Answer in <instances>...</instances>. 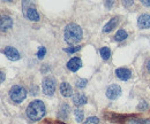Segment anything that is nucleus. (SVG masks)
Masks as SVG:
<instances>
[{
  "label": "nucleus",
  "mask_w": 150,
  "mask_h": 124,
  "mask_svg": "<svg viewBox=\"0 0 150 124\" xmlns=\"http://www.w3.org/2000/svg\"><path fill=\"white\" fill-rule=\"evenodd\" d=\"M45 105L42 100H34L27 107V116L30 121L38 122L40 121L45 115Z\"/></svg>",
  "instance_id": "1"
},
{
  "label": "nucleus",
  "mask_w": 150,
  "mask_h": 124,
  "mask_svg": "<svg viewBox=\"0 0 150 124\" xmlns=\"http://www.w3.org/2000/svg\"><path fill=\"white\" fill-rule=\"evenodd\" d=\"M82 29L75 24V23H69L66 25L65 29V40L68 44H77L82 39Z\"/></svg>",
  "instance_id": "2"
},
{
  "label": "nucleus",
  "mask_w": 150,
  "mask_h": 124,
  "mask_svg": "<svg viewBox=\"0 0 150 124\" xmlns=\"http://www.w3.org/2000/svg\"><path fill=\"white\" fill-rule=\"evenodd\" d=\"M9 98L13 102L20 104L27 98V90L21 85H14L9 90Z\"/></svg>",
  "instance_id": "3"
},
{
  "label": "nucleus",
  "mask_w": 150,
  "mask_h": 124,
  "mask_svg": "<svg viewBox=\"0 0 150 124\" xmlns=\"http://www.w3.org/2000/svg\"><path fill=\"white\" fill-rule=\"evenodd\" d=\"M43 93L46 95H52L56 91V79L53 77H45L42 83Z\"/></svg>",
  "instance_id": "4"
},
{
  "label": "nucleus",
  "mask_w": 150,
  "mask_h": 124,
  "mask_svg": "<svg viewBox=\"0 0 150 124\" xmlns=\"http://www.w3.org/2000/svg\"><path fill=\"white\" fill-rule=\"evenodd\" d=\"M120 94H121V88L119 85H117V84L110 85L106 90V97L109 99H111V100L118 99L120 97Z\"/></svg>",
  "instance_id": "5"
},
{
  "label": "nucleus",
  "mask_w": 150,
  "mask_h": 124,
  "mask_svg": "<svg viewBox=\"0 0 150 124\" xmlns=\"http://www.w3.org/2000/svg\"><path fill=\"white\" fill-rule=\"evenodd\" d=\"M13 27V18L8 15L0 16V31H6Z\"/></svg>",
  "instance_id": "6"
},
{
  "label": "nucleus",
  "mask_w": 150,
  "mask_h": 124,
  "mask_svg": "<svg viewBox=\"0 0 150 124\" xmlns=\"http://www.w3.org/2000/svg\"><path fill=\"white\" fill-rule=\"evenodd\" d=\"M4 53H5V55H6L9 60H12V61H16V60L20 59V53L18 52V50H16L15 47L7 46V47L4 50Z\"/></svg>",
  "instance_id": "7"
},
{
  "label": "nucleus",
  "mask_w": 150,
  "mask_h": 124,
  "mask_svg": "<svg viewBox=\"0 0 150 124\" xmlns=\"http://www.w3.org/2000/svg\"><path fill=\"white\" fill-rule=\"evenodd\" d=\"M137 25L141 29H148L150 28V15L149 14H142L137 18Z\"/></svg>",
  "instance_id": "8"
},
{
  "label": "nucleus",
  "mask_w": 150,
  "mask_h": 124,
  "mask_svg": "<svg viewBox=\"0 0 150 124\" xmlns=\"http://www.w3.org/2000/svg\"><path fill=\"white\" fill-rule=\"evenodd\" d=\"M81 66H82V61L79 57H73L67 62V68L71 71H73V72L79 70L81 68Z\"/></svg>",
  "instance_id": "9"
},
{
  "label": "nucleus",
  "mask_w": 150,
  "mask_h": 124,
  "mask_svg": "<svg viewBox=\"0 0 150 124\" xmlns=\"http://www.w3.org/2000/svg\"><path fill=\"white\" fill-rule=\"evenodd\" d=\"M115 75L121 81H128L131 78L132 76V72L129 69H126V68H118L115 70Z\"/></svg>",
  "instance_id": "10"
},
{
  "label": "nucleus",
  "mask_w": 150,
  "mask_h": 124,
  "mask_svg": "<svg viewBox=\"0 0 150 124\" xmlns=\"http://www.w3.org/2000/svg\"><path fill=\"white\" fill-rule=\"evenodd\" d=\"M24 15L29 18L30 21H34V22L39 21V14H38V12L34 7H29V8L24 9Z\"/></svg>",
  "instance_id": "11"
},
{
  "label": "nucleus",
  "mask_w": 150,
  "mask_h": 124,
  "mask_svg": "<svg viewBox=\"0 0 150 124\" xmlns=\"http://www.w3.org/2000/svg\"><path fill=\"white\" fill-rule=\"evenodd\" d=\"M60 93H61L62 97L68 98V97H71V95L73 94V89H72V86H71L68 83L62 82V83L60 84Z\"/></svg>",
  "instance_id": "12"
},
{
  "label": "nucleus",
  "mask_w": 150,
  "mask_h": 124,
  "mask_svg": "<svg viewBox=\"0 0 150 124\" xmlns=\"http://www.w3.org/2000/svg\"><path fill=\"white\" fill-rule=\"evenodd\" d=\"M87 101H88V99L83 93H75L73 95V102L76 106H82V105L87 104Z\"/></svg>",
  "instance_id": "13"
},
{
  "label": "nucleus",
  "mask_w": 150,
  "mask_h": 124,
  "mask_svg": "<svg viewBox=\"0 0 150 124\" xmlns=\"http://www.w3.org/2000/svg\"><path fill=\"white\" fill-rule=\"evenodd\" d=\"M118 22H119V18H112L103 28V32H110L112 31L113 29L118 25Z\"/></svg>",
  "instance_id": "14"
},
{
  "label": "nucleus",
  "mask_w": 150,
  "mask_h": 124,
  "mask_svg": "<svg viewBox=\"0 0 150 124\" xmlns=\"http://www.w3.org/2000/svg\"><path fill=\"white\" fill-rule=\"evenodd\" d=\"M69 110H71V108H69V106L67 104H62L61 107H60V109H59V114H58L59 118L66 120L68 117V115H69Z\"/></svg>",
  "instance_id": "15"
},
{
  "label": "nucleus",
  "mask_w": 150,
  "mask_h": 124,
  "mask_svg": "<svg viewBox=\"0 0 150 124\" xmlns=\"http://www.w3.org/2000/svg\"><path fill=\"white\" fill-rule=\"evenodd\" d=\"M127 37H128V34H127L125 30L120 29V30H118L117 34L114 35V40H115V41H122V40H125Z\"/></svg>",
  "instance_id": "16"
},
{
  "label": "nucleus",
  "mask_w": 150,
  "mask_h": 124,
  "mask_svg": "<svg viewBox=\"0 0 150 124\" xmlns=\"http://www.w3.org/2000/svg\"><path fill=\"white\" fill-rule=\"evenodd\" d=\"M99 53H100V56H102L104 60H109L110 56H111V50L105 46V47H102V48H100Z\"/></svg>",
  "instance_id": "17"
},
{
  "label": "nucleus",
  "mask_w": 150,
  "mask_h": 124,
  "mask_svg": "<svg viewBox=\"0 0 150 124\" xmlns=\"http://www.w3.org/2000/svg\"><path fill=\"white\" fill-rule=\"evenodd\" d=\"M74 115H75V120L77 122H82L83 121V117H84V113L82 109H75L74 110Z\"/></svg>",
  "instance_id": "18"
},
{
  "label": "nucleus",
  "mask_w": 150,
  "mask_h": 124,
  "mask_svg": "<svg viewBox=\"0 0 150 124\" xmlns=\"http://www.w3.org/2000/svg\"><path fill=\"white\" fill-rule=\"evenodd\" d=\"M87 84H88V81H87V79H82V78H79V79L75 82V85H76V88H79V89L86 88Z\"/></svg>",
  "instance_id": "19"
},
{
  "label": "nucleus",
  "mask_w": 150,
  "mask_h": 124,
  "mask_svg": "<svg viewBox=\"0 0 150 124\" xmlns=\"http://www.w3.org/2000/svg\"><path fill=\"white\" fill-rule=\"evenodd\" d=\"M99 123V118L98 117H95V116H91V117H88L87 121L83 124H98Z\"/></svg>",
  "instance_id": "20"
},
{
  "label": "nucleus",
  "mask_w": 150,
  "mask_h": 124,
  "mask_svg": "<svg viewBox=\"0 0 150 124\" xmlns=\"http://www.w3.org/2000/svg\"><path fill=\"white\" fill-rule=\"evenodd\" d=\"M80 50H81V46H74V47L65 48V52H67V53H75V52H77Z\"/></svg>",
  "instance_id": "21"
},
{
  "label": "nucleus",
  "mask_w": 150,
  "mask_h": 124,
  "mask_svg": "<svg viewBox=\"0 0 150 124\" xmlns=\"http://www.w3.org/2000/svg\"><path fill=\"white\" fill-rule=\"evenodd\" d=\"M45 53H46V48L45 47H39V51H38V53H37V56H38V59H43L44 57V55H45Z\"/></svg>",
  "instance_id": "22"
},
{
  "label": "nucleus",
  "mask_w": 150,
  "mask_h": 124,
  "mask_svg": "<svg viewBox=\"0 0 150 124\" xmlns=\"http://www.w3.org/2000/svg\"><path fill=\"white\" fill-rule=\"evenodd\" d=\"M148 108V104L146 102V101H141L140 104H139V106H137V109L139 110H144V109H147Z\"/></svg>",
  "instance_id": "23"
},
{
  "label": "nucleus",
  "mask_w": 150,
  "mask_h": 124,
  "mask_svg": "<svg viewBox=\"0 0 150 124\" xmlns=\"http://www.w3.org/2000/svg\"><path fill=\"white\" fill-rule=\"evenodd\" d=\"M122 5H124L125 7H129V6L133 5V1H131V0H128V1H122Z\"/></svg>",
  "instance_id": "24"
},
{
  "label": "nucleus",
  "mask_w": 150,
  "mask_h": 124,
  "mask_svg": "<svg viewBox=\"0 0 150 124\" xmlns=\"http://www.w3.org/2000/svg\"><path fill=\"white\" fill-rule=\"evenodd\" d=\"M5 78H6V76H5V74L2 72V71H0V84L5 81Z\"/></svg>",
  "instance_id": "25"
},
{
  "label": "nucleus",
  "mask_w": 150,
  "mask_h": 124,
  "mask_svg": "<svg viewBox=\"0 0 150 124\" xmlns=\"http://www.w3.org/2000/svg\"><path fill=\"white\" fill-rule=\"evenodd\" d=\"M142 5H144L147 7H150V0H143L142 1Z\"/></svg>",
  "instance_id": "26"
},
{
  "label": "nucleus",
  "mask_w": 150,
  "mask_h": 124,
  "mask_svg": "<svg viewBox=\"0 0 150 124\" xmlns=\"http://www.w3.org/2000/svg\"><path fill=\"white\" fill-rule=\"evenodd\" d=\"M45 124H65V123H62V122H51V121H47Z\"/></svg>",
  "instance_id": "27"
},
{
  "label": "nucleus",
  "mask_w": 150,
  "mask_h": 124,
  "mask_svg": "<svg viewBox=\"0 0 150 124\" xmlns=\"http://www.w3.org/2000/svg\"><path fill=\"white\" fill-rule=\"evenodd\" d=\"M112 5H113V1H108V2L105 4V6H106V7H111Z\"/></svg>",
  "instance_id": "28"
},
{
  "label": "nucleus",
  "mask_w": 150,
  "mask_h": 124,
  "mask_svg": "<svg viewBox=\"0 0 150 124\" xmlns=\"http://www.w3.org/2000/svg\"><path fill=\"white\" fill-rule=\"evenodd\" d=\"M147 69H148V70H149V72H150V60L147 62Z\"/></svg>",
  "instance_id": "29"
}]
</instances>
